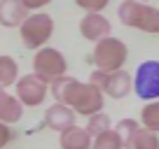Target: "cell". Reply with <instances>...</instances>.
Masks as SVG:
<instances>
[{
    "label": "cell",
    "instance_id": "obj_1",
    "mask_svg": "<svg viewBox=\"0 0 159 149\" xmlns=\"http://www.w3.org/2000/svg\"><path fill=\"white\" fill-rule=\"evenodd\" d=\"M49 93L54 96L56 103L66 105L75 112V114L82 117H94L98 112H103V103L105 96L101 93L96 86H91L89 82H80L75 77H61L54 84H49Z\"/></svg>",
    "mask_w": 159,
    "mask_h": 149
},
{
    "label": "cell",
    "instance_id": "obj_2",
    "mask_svg": "<svg viewBox=\"0 0 159 149\" xmlns=\"http://www.w3.org/2000/svg\"><path fill=\"white\" fill-rule=\"evenodd\" d=\"M117 16L122 21V26H126V28L159 35V7L154 5H145L138 0H124L117 7Z\"/></svg>",
    "mask_w": 159,
    "mask_h": 149
},
{
    "label": "cell",
    "instance_id": "obj_3",
    "mask_svg": "<svg viewBox=\"0 0 159 149\" xmlns=\"http://www.w3.org/2000/svg\"><path fill=\"white\" fill-rule=\"evenodd\" d=\"M126 58H129V47L119 37H105V40L96 42L94 54H91V63L96 65V70H103V72H117V70L124 68Z\"/></svg>",
    "mask_w": 159,
    "mask_h": 149
},
{
    "label": "cell",
    "instance_id": "obj_4",
    "mask_svg": "<svg viewBox=\"0 0 159 149\" xmlns=\"http://www.w3.org/2000/svg\"><path fill=\"white\" fill-rule=\"evenodd\" d=\"M66 72H68V61H66V56L61 54L59 49H54V47H42V49L35 51L33 74L40 82H45V84L49 86V84H54L56 79L66 77Z\"/></svg>",
    "mask_w": 159,
    "mask_h": 149
},
{
    "label": "cell",
    "instance_id": "obj_5",
    "mask_svg": "<svg viewBox=\"0 0 159 149\" xmlns=\"http://www.w3.org/2000/svg\"><path fill=\"white\" fill-rule=\"evenodd\" d=\"M52 33H54V19L47 12H33V14H28V19L19 28L24 47L26 49H33V51L47 47Z\"/></svg>",
    "mask_w": 159,
    "mask_h": 149
},
{
    "label": "cell",
    "instance_id": "obj_6",
    "mask_svg": "<svg viewBox=\"0 0 159 149\" xmlns=\"http://www.w3.org/2000/svg\"><path fill=\"white\" fill-rule=\"evenodd\" d=\"M89 84L96 86L103 96L119 100L129 96V91L134 89V77L126 70H117V72H103V70H94L89 77Z\"/></svg>",
    "mask_w": 159,
    "mask_h": 149
},
{
    "label": "cell",
    "instance_id": "obj_7",
    "mask_svg": "<svg viewBox=\"0 0 159 149\" xmlns=\"http://www.w3.org/2000/svg\"><path fill=\"white\" fill-rule=\"evenodd\" d=\"M134 91L140 100H159V61H143L134 74Z\"/></svg>",
    "mask_w": 159,
    "mask_h": 149
},
{
    "label": "cell",
    "instance_id": "obj_8",
    "mask_svg": "<svg viewBox=\"0 0 159 149\" xmlns=\"http://www.w3.org/2000/svg\"><path fill=\"white\" fill-rule=\"evenodd\" d=\"M47 96H49V86L45 82H40L33 72L19 77V82H16V100L24 107H38V105L45 103Z\"/></svg>",
    "mask_w": 159,
    "mask_h": 149
},
{
    "label": "cell",
    "instance_id": "obj_9",
    "mask_svg": "<svg viewBox=\"0 0 159 149\" xmlns=\"http://www.w3.org/2000/svg\"><path fill=\"white\" fill-rule=\"evenodd\" d=\"M80 33L89 42H101L112 35V26L103 14H84L80 21Z\"/></svg>",
    "mask_w": 159,
    "mask_h": 149
},
{
    "label": "cell",
    "instance_id": "obj_10",
    "mask_svg": "<svg viewBox=\"0 0 159 149\" xmlns=\"http://www.w3.org/2000/svg\"><path fill=\"white\" fill-rule=\"evenodd\" d=\"M45 126L56 133H63L66 128L75 126V112L61 103H54L45 109Z\"/></svg>",
    "mask_w": 159,
    "mask_h": 149
},
{
    "label": "cell",
    "instance_id": "obj_11",
    "mask_svg": "<svg viewBox=\"0 0 159 149\" xmlns=\"http://www.w3.org/2000/svg\"><path fill=\"white\" fill-rule=\"evenodd\" d=\"M30 12L24 7V0H0V26L21 28Z\"/></svg>",
    "mask_w": 159,
    "mask_h": 149
},
{
    "label": "cell",
    "instance_id": "obj_12",
    "mask_svg": "<svg viewBox=\"0 0 159 149\" xmlns=\"http://www.w3.org/2000/svg\"><path fill=\"white\" fill-rule=\"evenodd\" d=\"M59 147L61 149H91V135L82 126H70L63 133H59Z\"/></svg>",
    "mask_w": 159,
    "mask_h": 149
},
{
    "label": "cell",
    "instance_id": "obj_13",
    "mask_svg": "<svg viewBox=\"0 0 159 149\" xmlns=\"http://www.w3.org/2000/svg\"><path fill=\"white\" fill-rule=\"evenodd\" d=\"M21 117H24V105L16 100V96L0 89V121L10 126V124L21 121Z\"/></svg>",
    "mask_w": 159,
    "mask_h": 149
},
{
    "label": "cell",
    "instance_id": "obj_14",
    "mask_svg": "<svg viewBox=\"0 0 159 149\" xmlns=\"http://www.w3.org/2000/svg\"><path fill=\"white\" fill-rule=\"evenodd\" d=\"M19 82V63L10 54H0V89Z\"/></svg>",
    "mask_w": 159,
    "mask_h": 149
},
{
    "label": "cell",
    "instance_id": "obj_15",
    "mask_svg": "<svg viewBox=\"0 0 159 149\" xmlns=\"http://www.w3.org/2000/svg\"><path fill=\"white\" fill-rule=\"evenodd\" d=\"M126 149H159V135L140 126V128L136 130V135L131 138V142H129Z\"/></svg>",
    "mask_w": 159,
    "mask_h": 149
},
{
    "label": "cell",
    "instance_id": "obj_16",
    "mask_svg": "<svg viewBox=\"0 0 159 149\" xmlns=\"http://www.w3.org/2000/svg\"><path fill=\"white\" fill-rule=\"evenodd\" d=\"M91 149H124V140L115 128H110L91 140Z\"/></svg>",
    "mask_w": 159,
    "mask_h": 149
},
{
    "label": "cell",
    "instance_id": "obj_17",
    "mask_svg": "<svg viewBox=\"0 0 159 149\" xmlns=\"http://www.w3.org/2000/svg\"><path fill=\"white\" fill-rule=\"evenodd\" d=\"M140 126L159 135V100L145 103V107L140 109Z\"/></svg>",
    "mask_w": 159,
    "mask_h": 149
},
{
    "label": "cell",
    "instance_id": "obj_18",
    "mask_svg": "<svg viewBox=\"0 0 159 149\" xmlns=\"http://www.w3.org/2000/svg\"><path fill=\"white\" fill-rule=\"evenodd\" d=\"M84 130L91 135V140H94L96 135H101V133H105V130H110V117L105 114V112H98V114L89 117V119H87Z\"/></svg>",
    "mask_w": 159,
    "mask_h": 149
},
{
    "label": "cell",
    "instance_id": "obj_19",
    "mask_svg": "<svg viewBox=\"0 0 159 149\" xmlns=\"http://www.w3.org/2000/svg\"><path fill=\"white\" fill-rule=\"evenodd\" d=\"M138 128H140V121H136V119H122V121H117L115 130H117V133L122 135V140H124V149L129 147L131 138L136 135V130H138Z\"/></svg>",
    "mask_w": 159,
    "mask_h": 149
},
{
    "label": "cell",
    "instance_id": "obj_20",
    "mask_svg": "<svg viewBox=\"0 0 159 149\" xmlns=\"http://www.w3.org/2000/svg\"><path fill=\"white\" fill-rule=\"evenodd\" d=\"M77 7H82L87 14H101L108 7V2L105 0H77Z\"/></svg>",
    "mask_w": 159,
    "mask_h": 149
},
{
    "label": "cell",
    "instance_id": "obj_21",
    "mask_svg": "<svg viewBox=\"0 0 159 149\" xmlns=\"http://www.w3.org/2000/svg\"><path fill=\"white\" fill-rule=\"evenodd\" d=\"M10 140H12V130H10V126L0 121V149H5L7 144H10Z\"/></svg>",
    "mask_w": 159,
    "mask_h": 149
},
{
    "label": "cell",
    "instance_id": "obj_22",
    "mask_svg": "<svg viewBox=\"0 0 159 149\" xmlns=\"http://www.w3.org/2000/svg\"><path fill=\"white\" fill-rule=\"evenodd\" d=\"M47 5V0H24V7L33 14V12H38L40 7H45Z\"/></svg>",
    "mask_w": 159,
    "mask_h": 149
}]
</instances>
